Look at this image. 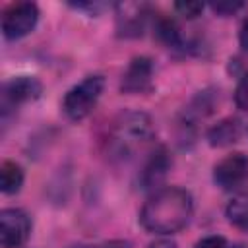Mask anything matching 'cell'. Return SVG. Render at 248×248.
<instances>
[{"mask_svg":"<svg viewBox=\"0 0 248 248\" xmlns=\"http://www.w3.org/2000/svg\"><path fill=\"white\" fill-rule=\"evenodd\" d=\"M194 200L188 190L169 186L157 190L141 207L140 221L143 229L157 234H172L184 229L192 217Z\"/></svg>","mask_w":248,"mask_h":248,"instance_id":"cell-1","label":"cell"},{"mask_svg":"<svg viewBox=\"0 0 248 248\" xmlns=\"http://www.w3.org/2000/svg\"><path fill=\"white\" fill-rule=\"evenodd\" d=\"M153 136V122L145 112H122L110 126L107 149L112 159H128L141 149Z\"/></svg>","mask_w":248,"mask_h":248,"instance_id":"cell-2","label":"cell"},{"mask_svg":"<svg viewBox=\"0 0 248 248\" xmlns=\"http://www.w3.org/2000/svg\"><path fill=\"white\" fill-rule=\"evenodd\" d=\"M105 89V78L95 74L83 78L78 85H74L62 101V108L68 118L72 120H83L97 105L101 93Z\"/></svg>","mask_w":248,"mask_h":248,"instance_id":"cell-3","label":"cell"},{"mask_svg":"<svg viewBox=\"0 0 248 248\" xmlns=\"http://www.w3.org/2000/svg\"><path fill=\"white\" fill-rule=\"evenodd\" d=\"M39 19V8L33 2L10 4L2 14V35L8 41H16L31 33Z\"/></svg>","mask_w":248,"mask_h":248,"instance_id":"cell-4","label":"cell"},{"mask_svg":"<svg viewBox=\"0 0 248 248\" xmlns=\"http://www.w3.org/2000/svg\"><path fill=\"white\" fill-rule=\"evenodd\" d=\"M31 234V219L23 209L8 207L0 211V244L2 248H19Z\"/></svg>","mask_w":248,"mask_h":248,"instance_id":"cell-5","label":"cell"},{"mask_svg":"<svg viewBox=\"0 0 248 248\" xmlns=\"http://www.w3.org/2000/svg\"><path fill=\"white\" fill-rule=\"evenodd\" d=\"M213 180L227 192L242 188L248 182V155L236 151L221 159L213 169Z\"/></svg>","mask_w":248,"mask_h":248,"instance_id":"cell-6","label":"cell"},{"mask_svg":"<svg viewBox=\"0 0 248 248\" xmlns=\"http://www.w3.org/2000/svg\"><path fill=\"white\" fill-rule=\"evenodd\" d=\"M41 91H43V85L37 78L17 76V78L10 79L8 83H4V89H2V112L6 114L16 105L39 99Z\"/></svg>","mask_w":248,"mask_h":248,"instance_id":"cell-7","label":"cell"},{"mask_svg":"<svg viewBox=\"0 0 248 248\" xmlns=\"http://www.w3.org/2000/svg\"><path fill=\"white\" fill-rule=\"evenodd\" d=\"M151 78H153V64L147 56H138L134 58L124 76H122V91L124 93H143L151 87Z\"/></svg>","mask_w":248,"mask_h":248,"instance_id":"cell-8","label":"cell"},{"mask_svg":"<svg viewBox=\"0 0 248 248\" xmlns=\"http://www.w3.org/2000/svg\"><path fill=\"white\" fill-rule=\"evenodd\" d=\"M116 25L118 33L124 37H138L143 31L147 8L143 4H118L116 6Z\"/></svg>","mask_w":248,"mask_h":248,"instance_id":"cell-9","label":"cell"},{"mask_svg":"<svg viewBox=\"0 0 248 248\" xmlns=\"http://www.w3.org/2000/svg\"><path fill=\"white\" fill-rule=\"evenodd\" d=\"M240 138V122L236 118H223L215 126L209 128L207 140L213 147H225L234 143Z\"/></svg>","mask_w":248,"mask_h":248,"instance_id":"cell-10","label":"cell"},{"mask_svg":"<svg viewBox=\"0 0 248 248\" xmlns=\"http://www.w3.org/2000/svg\"><path fill=\"white\" fill-rule=\"evenodd\" d=\"M169 167H170L169 153H167L163 147L157 149V151L153 153V157L147 161V165H145V169H143V172H141V182H143V186H145V188L157 186V184L165 178Z\"/></svg>","mask_w":248,"mask_h":248,"instance_id":"cell-11","label":"cell"},{"mask_svg":"<svg viewBox=\"0 0 248 248\" xmlns=\"http://www.w3.org/2000/svg\"><path fill=\"white\" fill-rule=\"evenodd\" d=\"M23 184V170L14 161H4L0 165V190L4 194H16L19 192Z\"/></svg>","mask_w":248,"mask_h":248,"instance_id":"cell-12","label":"cell"},{"mask_svg":"<svg viewBox=\"0 0 248 248\" xmlns=\"http://www.w3.org/2000/svg\"><path fill=\"white\" fill-rule=\"evenodd\" d=\"M227 219L236 229L248 231V192L234 196L227 205Z\"/></svg>","mask_w":248,"mask_h":248,"instance_id":"cell-13","label":"cell"},{"mask_svg":"<svg viewBox=\"0 0 248 248\" xmlns=\"http://www.w3.org/2000/svg\"><path fill=\"white\" fill-rule=\"evenodd\" d=\"M234 103H236L238 108L248 110V72L242 76V79H240L238 85H236V91H234Z\"/></svg>","mask_w":248,"mask_h":248,"instance_id":"cell-14","label":"cell"},{"mask_svg":"<svg viewBox=\"0 0 248 248\" xmlns=\"http://www.w3.org/2000/svg\"><path fill=\"white\" fill-rule=\"evenodd\" d=\"M174 10H176L180 16L192 19V17H196V16L202 14L203 4H202V2H176V4H174Z\"/></svg>","mask_w":248,"mask_h":248,"instance_id":"cell-15","label":"cell"},{"mask_svg":"<svg viewBox=\"0 0 248 248\" xmlns=\"http://www.w3.org/2000/svg\"><path fill=\"white\" fill-rule=\"evenodd\" d=\"M196 248H231V246L223 236H205L196 244Z\"/></svg>","mask_w":248,"mask_h":248,"instance_id":"cell-16","label":"cell"},{"mask_svg":"<svg viewBox=\"0 0 248 248\" xmlns=\"http://www.w3.org/2000/svg\"><path fill=\"white\" fill-rule=\"evenodd\" d=\"M213 12L221 14V16H229V14H234L236 10L242 8V2H217V4H211Z\"/></svg>","mask_w":248,"mask_h":248,"instance_id":"cell-17","label":"cell"},{"mask_svg":"<svg viewBox=\"0 0 248 248\" xmlns=\"http://www.w3.org/2000/svg\"><path fill=\"white\" fill-rule=\"evenodd\" d=\"M149 248H176V242L172 238H167V236H161L157 240H153L149 244Z\"/></svg>","mask_w":248,"mask_h":248,"instance_id":"cell-18","label":"cell"},{"mask_svg":"<svg viewBox=\"0 0 248 248\" xmlns=\"http://www.w3.org/2000/svg\"><path fill=\"white\" fill-rule=\"evenodd\" d=\"M240 45L248 50V17L242 21V27H240Z\"/></svg>","mask_w":248,"mask_h":248,"instance_id":"cell-19","label":"cell"},{"mask_svg":"<svg viewBox=\"0 0 248 248\" xmlns=\"http://www.w3.org/2000/svg\"><path fill=\"white\" fill-rule=\"evenodd\" d=\"M103 248H132V246H130L128 240H110V242H107Z\"/></svg>","mask_w":248,"mask_h":248,"instance_id":"cell-20","label":"cell"},{"mask_svg":"<svg viewBox=\"0 0 248 248\" xmlns=\"http://www.w3.org/2000/svg\"><path fill=\"white\" fill-rule=\"evenodd\" d=\"M70 248H95V246H89V244H76V246H70Z\"/></svg>","mask_w":248,"mask_h":248,"instance_id":"cell-21","label":"cell"}]
</instances>
